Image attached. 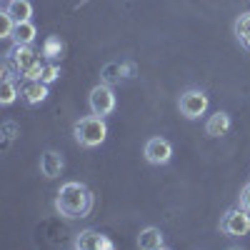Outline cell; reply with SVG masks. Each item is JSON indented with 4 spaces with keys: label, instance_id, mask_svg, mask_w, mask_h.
Wrapping results in <instances>:
<instances>
[{
    "label": "cell",
    "instance_id": "6da1fadb",
    "mask_svg": "<svg viewBox=\"0 0 250 250\" xmlns=\"http://www.w3.org/2000/svg\"><path fill=\"white\" fill-rule=\"evenodd\" d=\"M90 208H93V195L83 183L70 180L60 185L58 198H55V210L62 218H83L90 213Z\"/></svg>",
    "mask_w": 250,
    "mask_h": 250
},
{
    "label": "cell",
    "instance_id": "7a4b0ae2",
    "mask_svg": "<svg viewBox=\"0 0 250 250\" xmlns=\"http://www.w3.org/2000/svg\"><path fill=\"white\" fill-rule=\"evenodd\" d=\"M8 65L23 80H40L43 78V68H45V65H40V58L30 45H15L8 53Z\"/></svg>",
    "mask_w": 250,
    "mask_h": 250
},
{
    "label": "cell",
    "instance_id": "3957f363",
    "mask_svg": "<svg viewBox=\"0 0 250 250\" xmlns=\"http://www.w3.org/2000/svg\"><path fill=\"white\" fill-rule=\"evenodd\" d=\"M73 133H75V140L83 145V148H95L103 140L108 138V125L100 115H85L80 118L75 125H73Z\"/></svg>",
    "mask_w": 250,
    "mask_h": 250
},
{
    "label": "cell",
    "instance_id": "277c9868",
    "mask_svg": "<svg viewBox=\"0 0 250 250\" xmlns=\"http://www.w3.org/2000/svg\"><path fill=\"white\" fill-rule=\"evenodd\" d=\"M220 230L230 238H243L250 233V215L245 208H233V210H228L220 220Z\"/></svg>",
    "mask_w": 250,
    "mask_h": 250
},
{
    "label": "cell",
    "instance_id": "5b68a950",
    "mask_svg": "<svg viewBox=\"0 0 250 250\" xmlns=\"http://www.w3.org/2000/svg\"><path fill=\"white\" fill-rule=\"evenodd\" d=\"M88 105L100 118L110 115L115 110V93H113V88L110 85H95L90 90V95H88Z\"/></svg>",
    "mask_w": 250,
    "mask_h": 250
},
{
    "label": "cell",
    "instance_id": "8992f818",
    "mask_svg": "<svg viewBox=\"0 0 250 250\" xmlns=\"http://www.w3.org/2000/svg\"><path fill=\"white\" fill-rule=\"evenodd\" d=\"M180 113L188 118V120H195L200 118L205 110H208V95L203 90H185L180 95V103H178Z\"/></svg>",
    "mask_w": 250,
    "mask_h": 250
},
{
    "label": "cell",
    "instance_id": "52a82bcc",
    "mask_svg": "<svg viewBox=\"0 0 250 250\" xmlns=\"http://www.w3.org/2000/svg\"><path fill=\"white\" fill-rule=\"evenodd\" d=\"M145 158L153 165H165L173 158V145L165 140V138H150L145 143Z\"/></svg>",
    "mask_w": 250,
    "mask_h": 250
},
{
    "label": "cell",
    "instance_id": "ba28073f",
    "mask_svg": "<svg viewBox=\"0 0 250 250\" xmlns=\"http://www.w3.org/2000/svg\"><path fill=\"white\" fill-rule=\"evenodd\" d=\"M78 250H113L115 245H113V240H108L103 233H98V230H83L78 238H75V243H73Z\"/></svg>",
    "mask_w": 250,
    "mask_h": 250
},
{
    "label": "cell",
    "instance_id": "9c48e42d",
    "mask_svg": "<svg viewBox=\"0 0 250 250\" xmlns=\"http://www.w3.org/2000/svg\"><path fill=\"white\" fill-rule=\"evenodd\" d=\"M20 95H23L25 103H30V105H38V103H43L48 98V83H43V80H23Z\"/></svg>",
    "mask_w": 250,
    "mask_h": 250
},
{
    "label": "cell",
    "instance_id": "30bf717a",
    "mask_svg": "<svg viewBox=\"0 0 250 250\" xmlns=\"http://www.w3.org/2000/svg\"><path fill=\"white\" fill-rule=\"evenodd\" d=\"M62 170V155L55 153V150H45L40 155V173L45 178H58Z\"/></svg>",
    "mask_w": 250,
    "mask_h": 250
},
{
    "label": "cell",
    "instance_id": "8fae6325",
    "mask_svg": "<svg viewBox=\"0 0 250 250\" xmlns=\"http://www.w3.org/2000/svg\"><path fill=\"white\" fill-rule=\"evenodd\" d=\"M228 130H230V115L228 113H215L205 123V135H210V138H220Z\"/></svg>",
    "mask_w": 250,
    "mask_h": 250
},
{
    "label": "cell",
    "instance_id": "7c38bea8",
    "mask_svg": "<svg viewBox=\"0 0 250 250\" xmlns=\"http://www.w3.org/2000/svg\"><path fill=\"white\" fill-rule=\"evenodd\" d=\"M163 245H165V240H163V233L158 230V228H145V230H140L138 248H143V250H160Z\"/></svg>",
    "mask_w": 250,
    "mask_h": 250
},
{
    "label": "cell",
    "instance_id": "4fadbf2b",
    "mask_svg": "<svg viewBox=\"0 0 250 250\" xmlns=\"http://www.w3.org/2000/svg\"><path fill=\"white\" fill-rule=\"evenodd\" d=\"M38 30L30 20H23V23H15V30H13V40L15 45H33Z\"/></svg>",
    "mask_w": 250,
    "mask_h": 250
},
{
    "label": "cell",
    "instance_id": "5bb4252c",
    "mask_svg": "<svg viewBox=\"0 0 250 250\" xmlns=\"http://www.w3.org/2000/svg\"><path fill=\"white\" fill-rule=\"evenodd\" d=\"M15 23H23V20H30L33 15V5L28 3V0H8V8H5Z\"/></svg>",
    "mask_w": 250,
    "mask_h": 250
},
{
    "label": "cell",
    "instance_id": "9a60e30c",
    "mask_svg": "<svg viewBox=\"0 0 250 250\" xmlns=\"http://www.w3.org/2000/svg\"><path fill=\"white\" fill-rule=\"evenodd\" d=\"M15 98H18V88H15V83H13V78H10V70H5V75H3V88H0V103H3V105H10Z\"/></svg>",
    "mask_w": 250,
    "mask_h": 250
},
{
    "label": "cell",
    "instance_id": "2e32d148",
    "mask_svg": "<svg viewBox=\"0 0 250 250\" xmlns=\"http://www.w3.org/2000/svg\"><path fill=\"white\" fill-rule=\"evenodd\" d=\"M0 25H3V30H0V38H13V30H15V20L8 10L0 13Z\"/></svg>",
    "mask_w": 250,
    "mask_h": 250
},
{
    "label": "cell",
    "instance_id": "e0dca14e",
    "mask_svg": "<svg viewBox=\"0 0 250 250\" xmlns=\"http://www.w3.org/2000/svg\"><path fill=\"white\" fill-rule=\"evenodd\" d=\"M248 33H250V13H243V15L235 20V35L243 40Z\"/></svg>",
    "mask_w": 250,
    "mask_h": 250
},
{
    "label": "cell",
    "instance_id": "ac0fdd59",
    "mask_svg": "<svg viewBox=\"0 0 250 250\" xmlns=\"http://www.w3.org/2000/svg\"><path fill=\"white\" fill-rule=\"evenodd\" d=\"M60 48H62L60 40H58V38H50L48 43H45V55H48V58H58V55H60Z\"/></svg>",
    "mask_w": 250,
    "mask_h": 250
},
{
    "label": "cell",
    "instance_id": "d6986e66",
    "mask_svg": "<svg viewBox=\"0 0 250 250\" xmlns=\"http://www.w3.org/2000/svg\"><path fill=\"white\" fill-rule=\"evenodd\" d=\"M58 75H60V68L58 65H45L43 68V78H40V80H43V83H53Z\"/></svg>",
    "mask_w": 250,
    "mask_h": 250
},
{
    "label": "cell",
    "instance_id": "ffe728a7",
    "mask_svg": "<svg viewBox=\"0 0 250 250\" xmlns=\"http://www.w3.org/2000/svg\"><path fill=\"white\" fill-rule=\"evenodd\" d=\"M240 208H245V210L250 213V183L240 190Z\"/></svg>",
    "mask_w": 250,
    "mask_h": 250
},
{
    "label": "cell",
    "instance_id": "44dd1931",
    "mask_svg": "<svg viewBox=\"0 0 250 250\" xmlns=\"http://www.w3.org/2000/svg\"><path fill=\"white\" fill-rule=\"evenodd\" d=\"M243 45H245V48H250V33H248V35L243 38Z\"/></svg>",
    "mask_w": 250,
    "mask_h": 250
}]
</instances>
